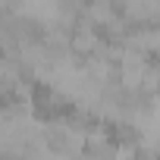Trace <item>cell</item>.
Listing matches in <instances>:
<instances>
[{"instance_id":"1","label":"cell","mask_w":160,"mask_h":160,"mask_svg":"<svg viewBox=\"0 0 160 160\" xmlns=\"http://www.w3.org/2000/svg\"><path fill=\"white\" fill-rule=\"evenodd\" d=\"M113 160H135V148H129V144H113Z\"/></svg>"}]
</instances>
